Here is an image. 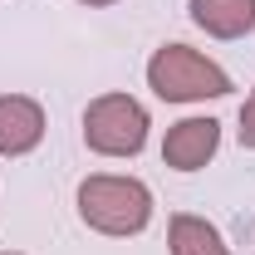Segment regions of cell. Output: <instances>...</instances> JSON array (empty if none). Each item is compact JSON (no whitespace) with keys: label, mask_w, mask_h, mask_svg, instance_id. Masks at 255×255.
I'll return each mask as SVG.
<instances>
[{"label":"cell","mask_w":255,"mask_h":255,"mask_svg":"<svg viewBox=\"0 0 255 255\" xmlns=\"http://www.w3.org/2000/svg\"><path fill=\"white\" fill-rule=\"evenodd\" d=\"M79 216L98 236H137L152 221V191L137 177L94 172L79 182Z\"/></svg>","instance_id":"cell-1"},{"label":"cell","mask_w":255,"mask_h":255,"mask_svg":"<svg viewBox=\"0 0 255 255\" xmlns=\"http://www.w3.org/2000/svg\"><path fill=\"white\" fill-rule=\"evenodd\" d=\"M236 132H241V147H251V152H255V94L241 103V128H236Z\"/></svg>","instance_id":"cell-8"},{"label":"cell","mask_w":255,"mask_h":255,"mask_svg":"<svg viewBox=\"0 0 255 255\" xmlns=\"http://www.w3.org/2000/svg\"><path fill=\"white\" fill-rule=\"evenodd\" d=\"M0 255H20V251H0Z\"/></svg>","instance_id":"cell-10"},{"label":"cell","mask_w":255,"mask_h":255,"mask_svg":"<svg viewBox=\"0 0 255 255\" xmlns=\"http://www.w3.org/2000/svg\"><path fill=\"white\" fill-rule=\"evenodd\" d=\"M79 5H94V10H103V5H118V0H79Z\"/></svg>","instance_id":"cell-9"},{"label":"cell","mask_w":255,"mask_h":255,"mask_svg":"<svg viewBox=\"0 0 255 255\" xmlns=\"http://www.w3.org/2000/svg\"><path fill=\"white\" fill-rule=\"evenodd\" d=\"M221 147V123L216 118H182L162 137V162L172 172H201Z\"/></svg>","instance_id":"cell-4"},{"label":"cell","mask_w":255,"mask_h":255,"mask_svg":"<svg viewBox=\"0 0 255 255\" xmlns=\"http://www.w3.org/2000/svg\"><path fill=\"white\" fill-rule=\"evenodd\" d=\"M147 89L162 103H206L231 94V74L206 54H196L191 44H162L147 59Z\"/></svg>","instance_id":"cell-2"},{"label":"cell","mask_w":255,"mask_h":255,"mask_svg":"<svg viewBox=\"0 0 255 255\" xmlns=\"http://www.w3.org/2000/svg\"><path fill=\"white\" fill-rule=\"evenodd\" d=\"M191 25L211 39H241L255 30V0H191Z\"/></svg>","instance_id":"cell-6"},{"label":"cell","mask_w":255,"mask_h":255,"mask_svg":"<svg viewBox=\"0 0 255 255\" xmlns=\"http://www.w3.org/2000/svg\"><path fill=\"white\" fill-rule=\"evenodd\" d=\"M167 251L172 255H231V246L221 241V231L206 221V216H172L167 221Z\"/></svg>","instance_id":"cell-7"},{"label":"cell","mask_w":255,"mask_h":255,"mask_svg":"<svg viewBox=\"0 0 255 255\" xmlns=\"http://www.w3.org/2000/svg\"><path fill=\"white\" fill-rule=\"evenodd\" d=\"M147 108L132 94H98L84 108V147L98 157H137L147 147Z\"/></svg>","instance_id":"cell-3"},{"label":"cell","mask_w":255,"mask_h":255,"mask_svg":"<svg viewBox=\"0 0 255 255\" xmlns=\"http://www.w3.org/2000/svg\"><path fill=\"white\" fill-rule=\"evenodd\" d=\"M44 142V108L30 94H0V157H25Z\"/></svg>","instance_id":"cell-5"}]
</instances>
